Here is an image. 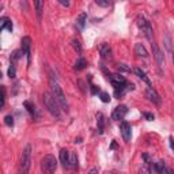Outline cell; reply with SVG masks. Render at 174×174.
Returning <instances> with one entry per match:
<instances>
[{
	"instance_id": "1",
	"label": "cell",
	"mask_w": 174,
	"mask_h": 174,
	"mask_svg": "<svg viewBox=\"0 0 174 174\" xmlns=\"http://www.w3.org/2000/svg\"><path fill=\"white\" fill-rule=\"evenodd\" d=\"M49 86H51V90H52V95L56 98V101L59 102V105L61 109H64L65 111H68V102H67V98L63 93V89L61 86L59 84V82L56 80V78L51 76L49 79Z\"/></svg>"
},
{
	"instance_id": "2",
	"label": "cell",
	"mask_w": 174,
	"mask_h": 174,
	"mask_svg": "<svg viewBox=\"0 0 174 174\" xmlns=\"http://www.w3.org/2000/svg\"><path fill=\"white\" fill-rule=\"evenodd\" d=\"M42 99H44V105L46 106V109L48 111L51 113L52 116H55V117L57 118H60V116H61V111H60V105H59V102L56 101V98L53 97V95L51 93H44L42 95Z\"/></svg>"
},
{
	"instance_id": "3",
	"label": "cell",
	"mask_w": 174,
	"mask_h": 174,
	"mask_svg": "<svg viewBox=\"0 0 174 174\" xmlns=\"http://www.w3.org/2000/svg\"><path fill=\"white\" fill-rule=\"evenodd\" d=\"M31 146L27 144L24 147V150L20 156V163H19V174H29L30 171V166H31Z\"/></svg>"
},
{
	"instance_id": "4",
	"label": "cell",
	"mask_w": 174,
	"mask_h": 174,
	"mask_svg": "<svg viewBox=\"0 0 174 174\" xmlns=\"http://www.w3.org/2000/svg\"><path fill=\"white\" fill-rule=\"evenodd\" d=\"M41 169L44 174H55L57 170V160L53 155H45L41 160Z\"/></svg>"
},
{
	"instance_id": "5",
	"label": "cell",
	"mask_w": 174,
	"mask_h": 174,
	"mask_svg": "<svg viewBox=\"0 0 174 174\" xmlns=\"http://www.w3.org/2000/svg\"><path fill=\"white\" fill-rule=\"evenodd\" d=\"M136 22H138L139 29L144 33V35L147 37V40L152 42V40H154V31H152V26H151V23L148 22V20H147L146 18H144L143 15H139V16H138V19H136Z\"/></svg>"
},
{
	"instance_id": "6",
	"label": "cell",
	"mask_w": 174,
	"mask_h": 174,
	"mask_svg": "<svg viewBox=\"0 0 174 174\" xmlns=\"http://www.w3.org/2000/svg\"><path fill=\"white\" fill-rule=\"evenodd\" d=\"M151 46H152V55H154V59L156 61V64H158V67L159 68H162L163 65H165V57H163V53L160 52V49L158 48V45H156L154 41H152V44H151Z\"/></svg>"
},
{
	"instance_id": "7",
	"label": "cell",
	"mask_w": 174,
	"mask_h": 174,
	"mask_svg": "<svg viewBox=\"0 0 174 174\" xmlns=\"http://www.w3.org/2000/svg\"><path fill=\"white\" fill-rule=\"evenodd\" d=\"M127 113H128V107L125 105H120L113 110V113H111V118L116 120V121H120V120H124V117H125Z\"/></svg>"
},
{
	"instance_id": "8",
	"label": "cell",
	"mask_w": 174,
	"mask_h": 174,
	"mask_svg": "<svg viewBox=\"0 0 174 174\" xmlns=\"http://www.w3.org/2000/svg\"><path fill=\"white\" fill-rule=\"evenodd\" d=\"M146 94H147V98L150 99V101L154 103V105L160 106V103H162V101H160V97H159V94L156 93L154 89H152V86H151V87H147Z\"/></svg>"
},
{
	"instance_id": "9",
	"label": "cell",
	"mask_w": 174,
	"mask_h": 174,
	"mask_svg": "<svg viewBox=\"0 0 174 174\" xmlns=\"http://www.w3.org/2000/svg\"><path fill=\"white\" fill-rule=\"evenodd\" d=\"M120 131H121V135L125 142H129L131 138H132V128H131V124H128L127 121H122L120 124Z\"/></svg>"
},
{
	"instance_id": "10",
	"label": "cell",
	"mask_w": 174,
	"mask_h": 174,
	"mask_svg": "<svg viewBox=\"0 0 174 174\" xmlns=\"http://www.w3.org/2000/svg\"><path fill=\"white\" fill-rule=\"evenodd\" d=\"M30 42H31L30 37H23L22 41H20V44H22V52L27 59V64H30Z\"/></svg>"
},
{
	"instance_id": "11",
	"label": "cell",
	"mask_w": 174,
	"mask_h": 174,
	"mask_svg": "<svg viewBox=\"0 0 174 174\" xmlns=\"http://www.w3.org/2000/svg\"><path fill=\"white\" fill-rule=\"evenodd\" d=\"M99 53L103 60H110L111 59V48L109 44H101L99 45Z\"/></svg>"
},
{
	"instance_id": "12",
	"label": "cell",
	"mask_w": 174,
	"mask_h": 174,
	"mask_svg": "<svg viewBox=\"0 0 174 174\" xmlns=\"http://www.w3.org/2000/svg\"><path fill=\"white\" fill-rule=\"evenodd\" d=\"M60 162H61V165H63V167H65V169L69 167V162H71V154H69L68 150H65V148H63V150L60 151Z\"/></svg>"
},
{
	"instance_id": "13",
	"label": "cell",
	"mask_w": 174,
	"mask_h": 174,
	"mask_svg": "<svg viewBox=\"0 0 174 174\" xmlns=\"http://www.w3.org/2000/svg\"><path fill=\"white\" fill-rule=\"evenodd\" d=\"M109 76H110V82H111V84H113L114 87H117V86H122V84H127L125 78H124L122 75H120V73H113V75H109Z\"/></svg>"
},
{
	"instance_id": "14",
	"label": "cell",
	"mask_w": 174,
	"mask_h": 174,
	"mask_svg": "<svg viewBox=\"0 0 174 174\" xmlns=\"http://www.w3.org/2000/svg\"><path fill=\"white\" fill-rule=\"evenodd\" d=\"M135 53L138 56H140V57H143V59H147L148 57V52H147V49L144 48V45L143 44H140V42H138L135 45Z\"/></svg>"
},
{
	"instance_id": "15",
	"label": "cell",
	"mask_w": 174,
	"mask_h": 174,
	"mask_svg": "<svg viewBox=\"0 0 174 174\" xmlns=\"http://www.w3.org/2000/svg\"><path fill=\"white\" fill-rule=\"evenodd\" d=\"M97 125H98V133L102 135L103 133V129H105V117L101 111L97 113Z\"/></svg>"
},
{
	"instance_id": "16",
	"label": "cell",
	"mask_w": 174,
	"mask_h": 174,
	"mask_svg": "<svg viewBox=\"0 0 174 174\" xmlns=\"http://www.w3.org/2000/svg\"><path fill=\"white\" fill-rule=\"evenodd\" d=\"M86 22H87V14L86 12H82V14L78 16L76 19V26L80 29V30H83L84 26H86Z\"/></svg>"
},
{
	"instance_id": "17",
	"label": "cell",
	"mask_w": 174,
	"mask_h": 174,
	"mask_svg": "<svg viewBox=\"0 0 174 174\" xmlns=\"http://www.w3.org/2000/svg\"><path fill=\"white\" fill-rule=\"evenodd\" d=\"M135 73H136V76H139L142 80H144V82H146V83L148 84V87H151V82H150V79H148V78H147L146 72H144L142 68H135Z\"/></svg>"
},
{
	"instance_id": "18",
	"label": "cell",
	"mask_w": 174,
	"mask_h": 174,
	"mask_svg": "<svg viewBox=\"0 0 174 174\" xmlns=\"http://www.w3.org/2000/svg\"><path fill=\"white\" fill-rule=\"evenodd\" d=\"M154 169H155V171L158 173V174H167V167H166V165H165V162H156L154 165Z\"/></svg>"
},
{
	"instance_id": "19",
	"label": "cell",
	"mask_w": 174,
	"mask_h": 174,
	"mask_svg": "<svg viewBox=\"0 0 174 174\" xmlns=\"http://www.w3.org/2000/svg\"><path fill=\"white\" fill-rule=\"evenodd\" d=\"M86 65H87V60L84 57H79V59L76 60L75 65H73V68H75L76 71H82L83 68H86Z\"/></svg>"
},
{
	"instance_id": "20",
	"label": "cell",
	"mask_w": 174,
	"mask_h": 174,
	"mask_svg": "<svg viewBox=\"0 0 174 174\" xmlns=\"http://www.w3.org/2000/svg\"><path fill=\"white\" fill-rule=\"evenodd\" d=\"M7 29L8 31H12V22L8 18H3L2 19V24H0V30Z\"/></svg>"
},
{
	"instance_id": "21",
	"label": "cell",
	"mask_w": 174,
	"mask_h": 174,
	"mask_svg": "<svg viewBox=\"0 0 174 174\" xmlns=\"http://www.w3.org/2000/svg\"><path fill=\"white\" fill-rule=\"evenodd\" d=\"M23 105H24V107H26V109H27V111H29V113H30L31 116H34V117H35V116H37L35 106L33 105V103H31L30 101H24V102H23Z\"/></svg>"
},
{
	"instance_id": "22",
	"label": "cell",
	"mask_w": 174,
	"mask_h": 174,
	"mask_svg": "<svg viewBox=\"0 0 174 174\" xmlns=\"http://www.w3.org/2000/svg\"><path fill=\"white\" fill-rule=\"evenodd\" d=\"M35 10H37V16H38V20H41L42 18V8H44V2H35L34 3Z\"/></svg>"
},
{
	"instance_id": "23",
	"label": "cell",
	"mask_w": 174,
	"mask_h": 174,
	"mask_svg": "<svg viewBox=\"0 0 174 174\" xmlns=\"http://www.w3.org/2000/svg\"><path fill=\"white\" fill-rule=\"evenodd\" d=\"M69 167H72L73 170H78V155L73 152L71 154V162H69Z\"/></svg>"
},
{
	"instance_id": "24",
	"label": "cell",
	"mask_w": 174,
	"mask_h": 174,
	"mask_svg": "<svg viewBox=\"0 0 174 174\" xmlns=\"http://www.w3.org/2000/svg\"><path fill=\"white\" fill-rule=\"evenodd\" d=\"M4 124L8 127H14V117H12L11 114H7L6 117H4Z\"/></svg>"
},
{
	"instance_id": "25",
	"label": "cell",
	"mask_w": 174,
	"mask_h": 174,
	"mask_svg": "<svg viewBox=\"0 0 174 174\" xmlns=\"http://www.w3.org/2000/svg\"><path fill=\"white\" fill-rule=\"evenodd\" d=\"M99 98H101V101H102V102H105V103H107V102L110 101V95L107 94V93H105V91L99 93Z\"/></svg>"
},
{
	"instance_id": "26",
	"label": "cell",
	"mask_w": 174,
	"mask_h": 174,
	"mask_svg": "<svg viewBox=\"0 0 174 174\" xmlns=\"http://www.w3.org/2000/svg\"><path fill=\"white\" fill-rule=\"evenodd\" d=\"M8 76H10L11 79L16 76V69H15V65H14V64H11L10 68H8Z\"/></svg>"
},
{
	"instance_id": "27",
	"label": "cell",
	"mask_w": 174,
	"mask_h": 174,
	"mask_svg": "<svg viewBox=\"0 0 174 174\" xmlns=\"http://www.w3.org/2000/svg\"><path fill=\"white\" fill-rule=\"evenodd\" d=\"M95 3H97L98 6H101V7H109L111 4L109 0H95Z\"/></svg>"
},
{
	"instance_id": "28",
	"label": "cell",
	"mask_w": 174,
	"mask_h": 174,
	"mask_svg": "<svg viewBox=\"0 0 174 174\" xmlns=\"http://www.w3.org/2000/svg\"><path fill=\"white\" fill-rule=\"evenodd\" d=\"M20 53H22L23 55V52H22V49H20V51H15L14 53H12V56H11V60L12 61H16L20 57Z\"/></svg>"
},
{
	"instance_id": "29",
	"label": "cell",
	"mask_w": 174,
	"mask_h": 174,
	"mask_svg": "<svg viewBox=\"0 0 174 174\" xmlns=\"http://www.w3.org/2000/svg\"><path fill=\"white\" fill-rule=\"evenodd\" d=\"M72 46L76 49V51H78V53H82V46H80L79 41H76V40H72Z\"/></svg>"
},
{
	"instance_id": "30",
	"label": "cell",
	"mask_w": 174,
	"mask_h": 174,
	"mask_svg": "<svg viewBox=\"0 0 174 174\" xmlns=\"http://www.w3.org/2000/svg\"><path fill=\"white\" fill-rule=\"evenodd\" d=\"M4 103H6V89L2 87V107H4Z\"/></svg>"
},
{
	"instance_id": "31",
	"label": "cell",
	"mask_w": 174,
	"mask_h": 174,
	"mask_svg": "<svg viewBox=\"0 0 174 174\" xmlns=\"http://www.w3.org/2000/svg\"><path fill=\"white\" fill-rule=\"evenodd\" d=\"M143 116H144V117H146V118L148 120V121H152V120L155 118V117H154V114H152V113H147V111H144V113H143Z\"/></svg>"
},
{
	"instance_id": "32",
	"label": "cell",
	"mask_w": 174,
	"mask_h": 174,
	"mask_svg": "<svg viewBox=\"0 0 174 174\" xmlns=\"http://www.w3.org/2000/svg\"><path fill=\"white\" fill-rule=\"evenodd\" d=\"M139 174H151V171L148 170L147 167H142V169L139 170Z\"/></svg>"
},
{
	"instance_id": "33",
	"label": "cell",
	"mask_w": 174,
	"mask_h": 174,
	"mask_svg": "<svg viewBox=\"0 0 174 174\" xmlns=\"http://www.w3.org/2000/svg\"><path fill=\"white\" fill-rule=\"evenodd\" d=\"M59 3L61 4V6H65V7L69 6V2H67V0H59Z\"/></svg>"
},
{
	"instance_id": "34",
	"label": "cell",
	"mask_w": 174,
	"mask_h": 174,
	"mask_svg": "<svg viewBox=\"0 0 174 174\" xmlns=\"http://www.w3.org/2000/svg\"><path fill=\"white\" fill-rule=\"evenodd\" d=\"M170 148L174 151V139L173 138H170Z\"/></svg>"
},
{
	"instance_id": "35",
	"label": "cell",
	"mask_w": 174,
	"mask_h": 174,
	"mask_svg": "<svg viewBox=\"0 0 174 174\" xmlns=\"http://www.w3.org/2000/svg\"><path fill=\"white\" fill-rule=\"evenodd\" d=\"M89 174H98V170L97 169H91V170L89 171Z\"/></svg>"
},
{
	"instance_id": "36",
	"label": "cell",
	"mask_w": 174,
	"mask_h": 174,
	"mask_svg": "<svg viewBox=\"0 0 174 174\" xmlns=\"http://www.w3.org/2000/svg\"><path fill=\"white\" fill-rule=\"evenodd\" d=\"M91 91H93V94H95V93H97V87H95V86H91Z\"/></svg>"
},
{
	"instance_id": "37",
	"label": "cell",
	"mask_w": 174,
	"mask_h": 174,
	"mask_svg": "<svg viewBox=\"0 0 174 174\" xmlns=\"http://www.w3.org/2000/svg\"><path fill=\"white\" fill-rule=\"evenodd\" d=\"M167 174H174V171H171V170H169V169H167Z\"/></svg>"
},
{
	"instance_id": "38",
	"label": "cell",
	"mask_w": 174,
	"mask_h": 174,
	"mask_svg": "<svg viewBox=\"0 0 174 174\" xmlns=\"http://www.w3.org/2000/svg\"><path fill=\"white\" fill-rule=\"evenodd\" d=\"M173 61H174V53H173Z\"/></svg>"
}]
</instances>
